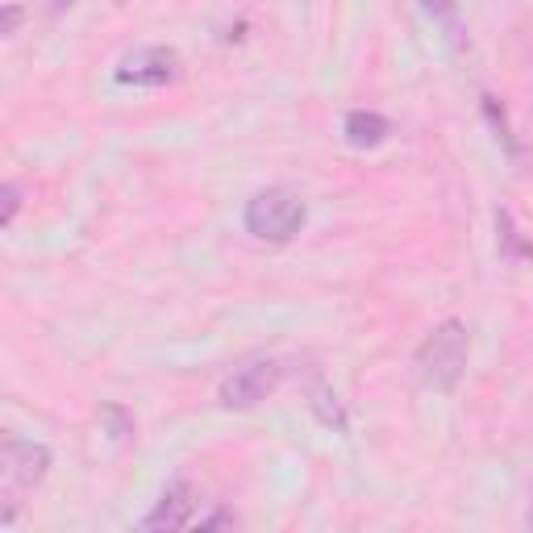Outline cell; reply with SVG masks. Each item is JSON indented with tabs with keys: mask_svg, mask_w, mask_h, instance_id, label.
Listing matches in <instances>:
<instances>
[{
	"mask_svg": "<svg viewBox=\"0 0 533 533\" xmlns=\"http://www.w3.org/2000/svg\"><path fill=\"white\" fill-rule=\"evenodd\" d=\"M284 379V363L271 359V354H255V359L238 363L230 375L221 379V404L225 409H255L259 400H267L275 392V384Z\"/></svg>",
	"mask_w": 533,
	"mask_h": 533,
	"instance_id": "3",
	"label": "cell"
},
{
	"mask_svg": "<svg viewBox=\"0 0 533 533\" xmlns=\"http://www.w3.org/2000/svg\"><path fill=\"white\" fill-rule=\"evenodd\" d=\"M342 134H346V142H350V146H359V150H375V146H384V142H388L392 121H388L384 113L354 109V113H346Z\"/></svg>",
	"mask_w": 533,
	"mask_h": 533,
	"instance_id": "7",
	"label": "cell"
},
{
	"mask_svg": "<svg viewBox=\"0 0 533 533\" xmlns=\"http://www.w3.org/2000/svg\"><path fill=\"white\" fill-rule=\"evenodd\" d=\"M425 9L434 13L450 34H459V0H425Z\"/></svg>",
	"mask_w": 533,
	"mask_h": 533,
	"instance_id": "10",
	"label": "cell"
},
{
	"mask_svg": "<svg viewBox=\"0 0 533 533\" xmlns=\"http://www.w3.org/2000/svg\"><path fill=\"white\" fill-rule=\"evenodd\" d=\"M192 513H196V488L188 479H175L159 496L155 513L142 517V529H184V525H192Z\"/></svg>",
	"mask_w": 533,
	"mask_h": 533,
	"instance_id": "5",
	"label": "cell"
},
{
	"mask_svg": "<svg viewBox=\"0 0 533 533\" xmlns=\"http://www.w3.org/2000/svg\"><path fill=\"white\" fill-rule=\"evenodd\" d=\"M304 221H309V209L292 188H263L246 205V230L263 242H292L304 230Z\"/></svg>",
	"mask_w": 533,
	"mask_h": 533,
	"instance_id": "1",
	"label": "cell"
},
{
	"mask_svg": "<svg viewBox=\"0 0 533 533\" xmlns=\"http://www.w3.org/2000/svg\"><path fill=\"white\" fill-rule=\"evenodd\" d=\"M9 488L13 492H25L46 479V467H50V450L42 442H25V438H9Z\"/></svg>",
	"mask_w": 533,
	"mask_h": 533,
	"instance_id": "6",
	"label": "cell"
},
{
	"mask_svg": "<svg viewBox=\"0 0 533 533\" xmlns=\"http://www.w3.org/2000/svg\"><path fill=\"white\" fill-rule=\"evenodd\" d=\"M417 367L425 384L450 392L467 371V325L463 321H442L417 350Z\"/></svg>",
	"mask_w": 533,
	"mask_h": 533,
	"instance_id": "2",
	"label": "cell"
},
{
	"mask_svg": "<svg viewBox=\"0 0 533 533\" xmlns=\"http://www.w3.org/2000/svg\"><path fill=\"white\" fill-rule=\"evenodd\" d=\"M180 75V55L171 46H142L117 67V84L125 88H163Z\"/></svg>",
	"mask_w": 533,
	"mask_h": 533,
	"instance_id": "4",
	"label": "cell"
},
{
	"mask_svg": "<svg viewBox=\"0 0 533 533\" xmlns=\"http://www.w3.org/2000/svg\"><path fill=\"white\" fill-rule=\"evenodd\" d=\"M213 525H238L234 513H213V517H200V529H213Z\"/></svg>",
	"mask_w": 533,
	"mask_h": 533,
	"instance_id": "13",
	"label": "cell"
},
{
	"mask_svg": "<svg viewBox=\"0 0 533 533\" xmlns=\"http://www.w3.org/2000/svg\"><path fill=\"white\" fill-rule=\"evenodd\" d=\"M75 0H50V13H63V9H71Z\"/></svg>",
	"mask_w": 533,
	"mask_h": 533,
	"instance_id": "14",
	"label": "cell"
},
{
	"mask_svg": "<svg viewBox=\"0 0 533 533\" xmlns=\"http://www.w3.org/2000/svg\"><path fill=\"white\" fill-rule=\"evenodd\" d=\"M309 409L321 417V425H329V429H346L350 421H346V413H342V404H338V396L329 392L325 384H313L309 388Z\"/></svg>",
	"mask_w": 533,
	"mask_h": 533,
	"instance_id": "8",
	"label": "cell"
},
{
	"mask_svg": "<svg viewBox=\"0 0 533 533\" xmlns=\"http://www.w3.org/2000/svg\"><path fill=\"white\" fill-rule=\"evenodd\" d=\"M17 209H21V188H17V184H5V213H0V221L13 225Z\"/></svg>",
	"mask_w": 533,
	"mask_h": 533,
	"instance_id": "11",
	"label": "cell"
},
{
	"mask_svg": "<svg viewBox=\"0 0 533 533\" xmlns=\"http://www.w3.org/2000/svg\"><path fill=\"white\" fill-rule=\"evenodd\" d=\"M17 25H21V9H17V5H5V25H0V34L13 38V34H17Z\"/></svg>",
	"mask_w": 533,
	"mask_h": 533,
	"instance_id": "12",
	"label": "cell"
},
{
	"mask_svg": "<svg viewBox=\"0 0 533 533\" xmlns=\"http://www.w3.org/2000/svg\"><path fill=\"white\" fill-rule=\"evenodd\" d=\"M100 421L109 425V434L117 438V442H130L134 438V417L121 409V404H105V409H100Z\"/></svg>",
	"mask_w": 533,
	"mask_h": 533,
	"instance_id": "9",
	"label": "cell"
}]
</instances>
